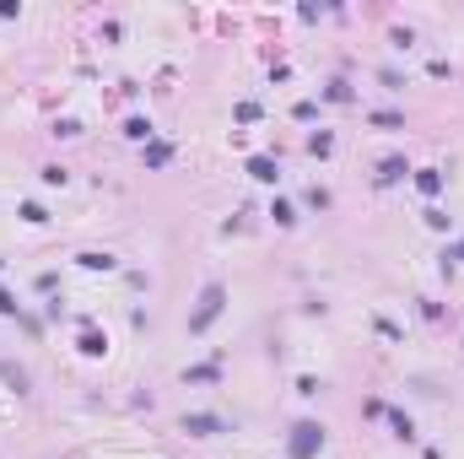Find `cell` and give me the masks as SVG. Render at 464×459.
I'll list each match as a JSON object with an SVG mask.
<instances>
[{"mask_svg": "<svg viewBox=\"0 0 464 459\" xmlns=\"http://www.w3.org/2000/svg\"><path fill=\"white\" fill-rule=\"evenodd\" d=\"M222 303H227V287H222V281H205V292H200V308L189 313V335H200L205 324H211V319L222 313Z\"/></svg>", "mask_w": 464, "mask_h": 459, "instance_id": "6da1fadb", "label": "cell"}, {"mask_svg": "<svg viewBox=\"0 0 464 459\" xmlns=\"http://www.w3.org/2000/svg\"><path fill=\"white\" fill-rule=\"evenodd\" d=\"M324 449V427L319 421H297L292 427V459H313Z\"/></svg>", "mask_w": 464, "mask_h": 459, "instance_id": "7a4b0ae2", "label": "cell"}, {"mask_svg": "<svg viewBox=\"0 0 464 459\" xmlns=\"http://www.w3.org/2000/svg\"><path fill=\"white\" fill-rule=\"evenodd\" d=\"M184 432H200V438H211V432H232L222 416H205V411H195V416H184Z\"/></svg>", "mask_w": 464, "mask_h": 459, "instance_id": "3957f363", "label": "cell"}, {"mask_svg": "<svg viewBox=\"0 0 464 459\" xmlns=\"http://www.w3.org/2000/svg\"><path fill=\"white\" fill-rule=\"evenodd\" d=\"M416 184H421V195H437V189H443V173H437V167H421Z\"/></svg>", "mask_w": 464, "mask_h": 459, "instance_id": "277c9868", "label": "cell"}, {"mask_svg": "<svg viewBox=\"0 0 464 459\" xmlns=\"http://www.w3.org/2000/svg\"><path fill=\"white\" fill-rule=\"evenodd\" d=\"M248 173H254L260 184H276V163H270V157H254V163H248Z\"/></svg>", "mask_w": 464, "mask_h": 459, "instance_id": "5b68a950", "label": "cell"}, {"mask_svg": "<svg viewBox=\"0 0 464 459\" xmlns=\"http://www.w3.org/2000/svg\"><path fill=\"white\" fill-rule=\"evenodd\" d=\"M87 271H114V254H81Z\"/></svg>", "mask_w": 464, "mask_h": 459, "instance_id": "8992f818", "label": "cell"}, {"mask_svg": "<svg viewBox=\"0 0 464 459\" xmlns=\"http://www.w3.org/2000/svg\"><path fill=\"white\" fill-rule=\"evenodd\" d=\"M270 216H276V222H281V227H292V222H297V216H292V206H286V200H276V206H270Z\"/></svg>", "mask_w": 464, "mask_h": 459, "instance_id": "52a82bcc", "label": "cell"}, {"mask_svg": "<svg viewBox=\"0 0 464 459\" xmlns=\"http://www.w3.org/2000/svg\"><path fill=\"white\" fill-rule=\"evenodd\" d=\"M103 346H108V340H103V335H92V330L81 335V352H92V356H98V352H103Z\"/></svg>", "mask_w": 464, "mask_h": 459, "instance_id": "ba28073f", "label": "cell"}, {"mask_svg": "<svg viewBox=\"0 0 464 459\" xmlns=\"http://www.w3.org/2000/svg\"><path fill=\"white\" fill-rule=\"evenodd\" d=\"M0 313H17V303H11V292L0 287Z\"/></svg>", "mask_w": 464, "mask_h": 459, "instance_id": "9c48e42d", "label": "cell"}]
</instances>
